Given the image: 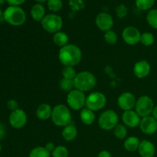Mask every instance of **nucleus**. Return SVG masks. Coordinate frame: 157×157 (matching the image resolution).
Instances as JSON below:
<instances>
[{"label": "nucleus", "mask_w": 157, "mask_h": 157, "mask_svg": "<svg viewBox=\"0 0 157 157\" xmlns=\"http://www.w3.org/2000/svg\"><path fill=\"white\" fill-rule=\"evenodd\" d=\"M150 71H151V66L150 63L146 60L137 61L133 66V74L136 78L140 79L147 78L150 75Z\"/></svg>", "instance_id": "nucleus-16"}, {"label": "nucleus", "mask_w": 157, "mask_h": 157, "mask_svg": "<svg viewBox=\"0 0 157 157\" xmlns=\"http://www.w3.org/2000/svg\"><path fill=\"white\" fill-rule=\"evenodd\" d=\"M52 156L53 157H67L68 150L64 146H57L52 151Z\"/></svg>", "instance_id": "nucleus-34"}, {"label": "nucleus", "mask_w": 157, "mask_h": 157, "mask_svg": "<svg viewBox=\"0 0 157 157\" xmlns=\"http://www.w3.org/2000/svg\"><path fill=\"white\" fill-rule=\"evenodd\" d=\"M6 105H7V108L11 110V112L18 109V104L15 100H9Z\"/></svg>", "instance_id": "nucleus-36"}, {"label": "nucleus", "mask_w": 157, "mask_h": 157, "mask_svg": "<svg viewBox=\"0 0 157 157\" xmlns=\"http://www.w3.org/2000/svg\"><path fill=\"white\" fill-rule=\"evenodd\" d=\"M97 80L93 73L87 71H83L77 75L74 80L75 88L83 92L93 90L96 85Z\"/></svg>", "instance_id": "nucleus-3"}, {"label": "nucleus", "mask_w": 157, "mask_h": 157, "mask_svg": "<svg viewBox=\"0 0 157 157\" xmlns=\"http://www.w3.org/2000/svg\"><path fill=\"white\" fill-rule=\"evenodd\" d=\"M6 2V0H0V5H3Z\"/></svg>", "instance_id": "nucleus-44"}, {"label": "nucleus", "mask_w": 157, "mask_h": 157, "mask_svg": "<svg viewBox=\"0 0 157 157\" xmlns=\"http://www.w3.org/2000/svg\"><path fill=\"white\" fill-rule=\"evenodd\" d=\"M62 76L63 78H66V79L72 80L74 81L75 78H76L78 73L76 72V70L74 67H69V66H65L64 68L62 69Z\"/></svg>", "instance_id": "nucleus-28"}, {"label": "nucleus", "mask_w": 157, "mask_h": 157, "mask_svg": "<svg viewBox=\"0 0 157 157\" xmlns=\"http://www.w3.org/2000/svg\"><path fill=\"white\" fill-rule=\"evenodd\" d=\"M115 12H116L117 16L119 18H125L128 13V8L124 4H121L117 6L115 9Z\"/></svg>", "instance_id": "nucleus-35"}, {"label": "nucleus", "mask_w": 157, "mask_h": 157, "mask_svg": "<svg viewBox=\"0 0 157 157\" xmlns=\"http://www.w3.org/2000/svg\"><path fill=\"white\" fill-rule=\"evenodd\" d=\"M37 3H41V4H43L44 2H47L48 0H35Z\"/></svg>", "instance_id": "nucleus-42"}, {"label": "nucleus", "mask_w": 157, "mask_h": 157, "mask_svg": "<svg viewBox=\"0 0 157 157\" xmlns=\"http://www.w3.org/2000/svg\"><path fill=\"white\" fill-rule=\"evenodd\" d=\"M44 148L46 149V150H48V151L50 153H52V151H53L54 150H55V145L54 144V143L52 142H48L46 144V145L44 146Z\"/></svg>", "instance_id": "nucleus-39"}, {"label": "nucleus", "mask_w": 157, "mask_h": 157, "mask_svg": "<svg viewBox=\"0 0 157 157\" xmlns=\"http://www.w3.org/2000/svg\"><path fill=\"white\" fill-rule=\"evenodd\" d=\"M104 40L109 44H115L117 42V34L113 30H109L104 33Z\"/></svg>", "instance_id": "nucleus-32"}, {"label": "nucleus", "mask_w": 157, "mask_h": 157, "mask_svg": "<svg viewBox=\"0 0 157 157\" xmlns=\"http://www.w3.org/2000/svg\"><path fill=\"white\" fill-rule=\"evenodd\" d=\"M122 38L126 44L134 45L140 42L141 33L134 26H127L123 30Z\"/></svg>", "instance_id": "nucleus-11"}, {"label": "nucleus", "mask_w": 157, "mask_h": 157, "mask_svg": "<svg viewBox=\"0 0 157 157\" xmlns=\"http://www.w3.org/2000/svg\"><path fill=\"white\" fill-rule=\"evenodd\" d=\"M41 27L48 33L55 34L60 32L63 26V19L55 13L47 14L41 21Z\"/></svg>", "instance_id": "nucleus-5"}, {"label": "nucleus", "mask_w": 157, "mask_h": 157, "mask_svg": "<svg viewBox=\"0 0 157 157\" xmlns=\"http://www.w3.org/2000/svg\"><path fill=\"white\" fill-rule=\"evenodd\" d=\"M25 1L26 0H6V2H8L9 6H20L24 4Z\"/></svg>", "instance_id": "nucleus-37"}, {"label": "nucleus", "mask_w": 157, "mask_h": 157, "mask_svg": "<svg viewBox=\"0 0 157 157\" xmlns=\"http://www.w3.org/2000/svg\"><path fill=\"white\" fill-rule=\"evenodd\" d=\"M60 87L61 90H63L65 92H70L75 88V84H74V81L69 79H66V78H62L60 81Z\"/></svg>", "instance_id": "nucleus-31"}, {"label": "nucleus", "mask_w": 157, "mask_h": 157, "mask_svg": "<svg viewBox=\"0 0 157 157\" xmlns=\"http://www.w3.org/2000/svg\"><path fill=\"white\" fill-rule=\"evenodd\" d=\"M119 122V117L113 110H104L98 118V124L104 130H113Z\"/></svg>", "instance_id": "nucleus-6"}, {"label": "nucleus", "mask_w": 157, "mask_h": 157, "mask_svg": "<svg viewBox=\"0 0 157 157\" xmlns=\"http://www.w3.org/2000/svg\"><path fill=\"white\" fill-rule=\"evenodd\" d=\"M2 15H3V12H2V10L1 8H0V18L2 17Z\"/></svg>", "instance_id": "nucleus-43"}, {"label": "nucleus", "mask_w": 157, "mask_h": 157, "mask_svg": "<svg viewBox=\"0 0 157 157\" xmlns=\"http://www.w3.org/2000/svg\"><path fill=\"white\" fill-rule=\"evenodd\" d=\"M140 140L136 136H130L124 141V148L128 152H134L138 150Z\"/></svg>", "instance_id": "nucleus-22"}, {"label": "nucleus", "mask_w": 157, "mask_h": 157, "mask_svg": "<svg viewBox=\"0 0 157 157\" xmlns=\"http://www.w3.org/2000/svg\"><path fill=\"white\" fill-rule=\"evenodd\" d=\"M98 157H112V156L110 152H108L107 150H102L100 152Z\"/></svg>", "instance_id": "nucleus-40"}, {"label": "nucleus", "mask_w": 157, "mask_h": 157, "mask_svg": "<svg viewBox=\"0 0 157 157\" xmlns=\"http://www.w3.org/2000/svg\"><path fill=\"white\" fill-rule=\"evenodd\" d=\"M141 131L147 135H153L157 131V121L153 116L143 117L140 124Z\"/></svg>", "instance_id": "nucleus-14"}, {"label": "nucleus", "mask_w": 157, "mask_h": 157, "mask_svg": "<svg viewBox=\"0 0 157 157\" xmlns=\"http://www.w3.org/2000/svg\"><path fill=\"white\" fill-rule=\"evenodd\" d=\"M52 39H53L54 44H56L57 46L60 48H62L64 46L67 45L68 44L69 41L68 35L65 32H61V31L54 34Z\"/></svg>", "instance_id": "nucleus-23"}, {"label": "nucleus", "mask_w": 157, "mask_h": 157, "mask_svg": "<svg viewBox=\"0 0 157 157\" xmlns=\"http://www.w3.org/2000/svg\"><path fill=\"white\" fill-rule=\"evenodd\" d=\"M52 107L45 103L40 104L36 110V117L41 121H46L52 117Z\"/></svg>", "instance_id": "nucleus-19"}, {"label": "nucleus", "mask_w": 157, "mask_h": 157, "mask_svg": "<svg viewBox=\"0 0 157 157\" xmlns=\"http://www.w3.org/2000/svg\"><path fill=\"white\" fill-rule=\"evenodd\" d=\"M107 103V98L99 91L92 92L86 98L85 107L95 112L104 108Z\"/></svg>", "instance_id": "nucleus-9"}, {"label": "nucleus", "mask_w": 157, "mask_h": 157, "mask_svg": "<svg viewBox=\"0 0 157 157\" xmlns=\"http://www.w3.org/2000/svg\"><path fill=\"white\" fill-rule=\"evenodd\" d=\"M147 21L153 29H157V9H152L147 15Z\"/></svg>", "instance_id": "nucleus-27"}, {"label": "nucleus", "mask_w": 157, "mask_h": 157, "mask_svg": "<svg viewBox=\"0 0 157 157\" xmlns=\"http://www.w3.org/2000/svg\"><path fill=\"white\" fill-rule=\"evenodd\" d=\"M140 117L139 116L136 110H127L124 111L122 115V121L126 127L130 128H135L140 126Z\"/></svg>", "instance_id": "nucleus-15"}, {"label": "nucleus", "mask_w": 157, "mask_h": 157, "mask_svg": "<svg viewBox=\"0 0 157 157\" xmlns=\"http://www.w3.org/2000/svg\"><path fill=\"white\" fill-rule=\"evenodd\" d=\"M68 4L73 12L81 11L85 8V2L84 0H69Z\"/></svg>", "instance_id": "nucleus-33"}, {"label": "nucleus", "mask_w": 157, "mask_h": 157, "mask_svg": "<svg viewBox=\"0 0 157 157\" xmlns=\"http://www.w3.org/2000/svg\"><path fill=\"white\" fill-rule=\"evenodd\" d=\"M82 58V52L78 46L73 44H67L61 48L58 52V59L65 67H75L79 64Z\"/></svg>", "instance_id": "nucleus-1"}, {"label": "nucleus", "mask_w": 157, "mask_h": 157, "mask_svg": "<svg viewBox=\"0 0 157 157\" xmlns=\"http://www.w3.org/2000/svg\"><path fill=\"white\" fill-rule=\"evenodd\" d=\"M61 135L64 140L67 142H71L78 135V129L74 124H70L63 128Z\"/></svg>", "instance_id": "nucleus-20"}, {"label": "nucleus", "mask_w": 157, "mask_h": 157, "mask_svg": "<svg viewBox=\"0 0 157 157\" xmlns=\"http://www.w3.org/2000/svg\"><path fill=\"white\" fill-rule=\"evenodd\" d=\"M47 6L49 10L53 13H56L61 10L63 7L62 0H48Z\"/></svg>", "instance_id": "nucleus-26"}, {"label": "nucleus", "mask_w": 157, "mask_h": 157, "mask_svg": "<svg viewBox=\"0 0 157 157\" xmlns=\"http://www.w3.org/2000/svg\"><path fill=\"white\" fill-rule=\"evenodd\" d=\"M80 118L81 122L85 125H91L95 121L94 112L92 111L90 109L84 107L80 112Z\"/></svg>", "instance_id": "nucleus-21"}, {"label": "nucleus", "mask_w": 157, "mask_h": 157, "mask_svg": "<svg viewBox=\"0 0 157 157\" xmlns=\"http://www.w3.org/2000/svg\"><path fill=\"white\" fill-rule=\"evenodd\" d=\"M2 17L6 22L12 26H21L26 21V13L21 6H8L3 11Z\"/></svg>", "instance_id": "nucleus-2"}, {"label": "nucleus", "mask_w": 157, "mask_h": 157, "mask_svg": "<svg viewBox=\"0 0 157 157\" xmlns=\"http://www.w3.org/2000/svg\"><path fill=\"white\" fill-rule=\"evenodd\" d=\"M50 154L44 147H37L31 150L29 157H50Z\"/></svg>", "instance_id": "nucleus-25"}, {"label": "nucleus", "mask_w": 157, "mask_h": 157, "mask_svg": "<svg viewBox=\"0 0 157 157\" xmlns=\"http://www.w3.org/2000/svg\"><path fill=\"white\" fill-rule=\"evenodd\" d=\"M156 0H135L136 8L142 11H150L154 6Z\"/></svg>", "instance_id": "nucleus-24"}, {"label": "nucleus", "mask_w": 157, "mask_h": 157, "mask_svg": "<svg viewBox=\"0 0 157 157\" xmlns=\"http://www.w3.org/2000/svg\"><path fill=\"white\" fill-rule=\"evenodd\" d=\"M137 151L141 157H153L156 153V148L153 143L144 140L140 141Z\"/></svg>", "instance_id": "nucleus-17"}, {"label": "nucleus", "mask_w": 157, "mask_h": 157, "mask_svg": "<svg viewBox=\"0 0 157 157\" xmlns=\"http://www.w3.org/2000/svg\"><path fill=\"white\" fill-rule=\"evenodd\" d=\"M154 35L151 32H144L141 34L140 43L145 46H150L154 43Z\"/></svg>", "instance_id": "nucleus-30"}, {"label": "nucleus", "mask_w": 157, "mask_h": 157, "mask_svg": "<svg viewBox=\"0 0 157 157\" xmlns=\"http://www.w3.org/2000/svg\"><path fill=\"white\" fill-rule=\"evenodd\" d=\"M31 16L34 21H40L44 18V17L46 15L45 8L41 3H36L33 5L30 11Z\"/></svg>", "instance_id": "nucleus-18"}, {"label": "nucleus", "mask_w": 157, "mask_h": 157, "mask_svg": "<svg viewBox=\"0 0 157 157\" xmlns=\"http://www.w3.org/2000/svg\"><path fill=\"white\" fill-rule=\"evenodd\" d=\"M28 117L25 112L21 109H17L11 112L9 117V122L11 127L19 130L24 127L27 124Z\"/></svg>", "instance_id": "nucleus-10"}, {"label": "nucleus", "mask_w": 157, "mask_h": 157, "mask_svg": "<svg viewBox=\"0 0 157 157\" xmlns=\"http://www.w3.org/2000/svg\"><path fill=\"white\" fill-rule=\"evenodd\" d=\"M113 134L117 139L124 140L127 136V127L123 124H118L114 129H113Z\"/></svg>", "instance_id": "nucleus-29"}, {"label": "nucleus", "mask_w": 157, "mask_h": 157, "mask_svg": "<svg viewBox=\"0 0 157 157\" xmlns=\"http://www.w3.org/2000/svg\"><path fill=\"white\" fill-rule=\"evenodd\" d=\"M86 98L87 97L84 94V92L75 88L67 93V105L74 110H81L85 107Z\"/></svg>", "instance_id": "nucleus-7"}, {"label": "nucleus", "mask_w": 157, "mask_h": 157, "mask_svg": "<svg viewBox=\"0 0 157 157\" xmlns=\"http://www.w3.org/2000/svg\"><path fill=\"white\" fill-rule=\"evenodd\" d=\"M6 134V127L4 124L0 122V140L4 138Z\"/></svg>", "instance_id": "nucleus-38"}, {"label": "nucleus", "mask_w": 157, "mask_h": 157, "mask_svg": "<svg viewBox=\"0 0 157 157\" xmlns=\"http://www.w3.org/2000/svg\"><path fill=\"white\" fill-rule=\"evenodd\" d=\"M154 102L150 97L147 95L141 96L136 100L135 110L141 118L150 116L154 108Z\"/></svg>", "instance_id": "nucleus-8"}, {"label": "nucleus", "mask_w": 157, "mask_h": 157, "mask_svg": "<svg viewBox=\"0 0 157 157\" xmlns=\"http://www.w3.org/2000/svg\"><path fill=\"white\" fill-rule=\"evenodd\" d=\"M113 18L111 15L105 12H100L95 18V24L97 27L102 32L111 30L113 26Z\"/></svg>", "instance_id": "nucleus-12"}, {"label": "nucleus", "mask_w": 157, "mask_h": 157, "mask_svg": "<svg viewBox=\"0 0 157 157\" xmlns=\"http://www.w3.org/2000/svg\"><path fill=\"white\" fill-rule=\"evenodd\" d=\"M52 121L58 127H66L71 124V113L64 104H58L52 108Z\"/></svg>", "instance_id": "nucleus-4"}, {"label": "nucleus", "mask_w": 157, "mask_h": 157, "mask_svg": "<svg viewBox=\"0 0 157 157\" xmlns=\"http://www.w3.org/2000/svg\"><path fill=\"white\" fill-rule=\"evenodd\" d=\"M152 116L155 118L157 121V106H155L154 108H153V113H152Z\"/></svg>", "instance_id": "nucleus-41"}, {"label": "nucleus", "mask_w": 157, "mask_h": 157, "mask_svg": "<svg viewBox=\"0 0 157 157\" xmlns=\"http://www.w3.org/2000/svg\"><path fill=\"white\" fill-rule=\"evenodd\" d=\"M136 100L134 94L130 92H124L117 99L118 106L124 111L133 110L136 106Z\"/></svg>", "instance_id": "nucleus-13"}, {"label": "nucleus", "mask_w": 157, "mask_h": 157, "mask_svg": "<svg viewBox=\"0 0 157 157\" xmlns=\"http://www.w3.org/2000/svg\"><path fill=\"white\" fill-rule=\"evenodd\" d=\"M1 150H2V145L1 144H0V152H1Z\"/></svg>", "instance_id": "nucleus-45"}]
</instances>
